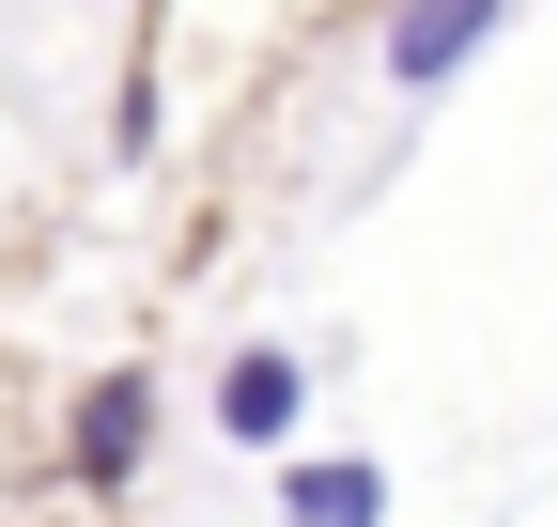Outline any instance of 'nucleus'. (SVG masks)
I'll list each match as a JSON object with an SVG mask.
<instances>
[{
	"label": "nucleus",
	"mask_w": 558,
	"mask_h": 527,
	"mask_svg": "<svg viewBox=\"0 0 558 527\" xmlns=\"http://www.w3.org/2000/svg\"><path fill=\"white\" fill-rule=\"evenodd\" d=\"M295 419H311V357L295 342H233L218 357V434L233 450H295Z\"/></svg>",
	"instance_id": "7ed1b4c3"
},
{
	"label": "nucleus",
	"mask_w": 558,
	"mask_h": 527,
	"mask_svg": "<svg viewBox=\"0 0 558 527\" xmlns=\"http://www.w3.org/2000/svg\"><path fill=\"white\" fill-rule=\"evenodd\" d=\"M279 527H388V466L373 450H295L279 466Z\"/></svg>",
	"instance_id": "20e7f679"
},
{
	"label": "nucleus",
	"mask_w": 558,
	"mask_h": 527,
	"mask_svg": "<svg viewBox=\"0 0 558 527\" xmlns=\"http://www.w3.org/2000/svg\"><path fill=\"white\" fill-rule=\"evenodd\" d=\"M62 466H78L94 497H124L140 466H156V372H94L78 419H62Z\"/></svg>",
	"instance_id": "f257e3e1"
},
{
	"label": "nucleus",
	"mask_w": 558,
	"mask_h": 527,
	"mask_svg": "<svg viewBox=\"0 0 558 527\" xmlns=\"http://www.w3.org/2000/svg\"><path fill=\"white\" fill-rule=\"evenodd\" d=\"M497 32H512V0H388V78L403 94H450Z\"/></svg>",
	"instance_id": "f03ea898"
}]
</instances>
